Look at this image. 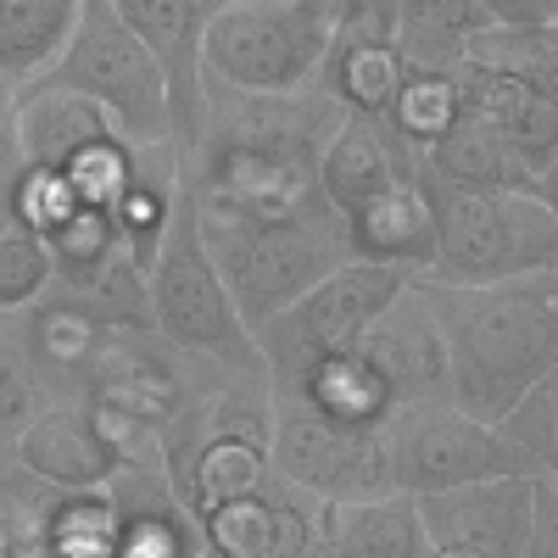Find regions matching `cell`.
Returning a JSON list of instances; mask_svg holds the SVG:
<instances>
[{
    "instance_id": "cell-1",
    "label": "cell",
    "mask_w": 558,
    "mask_h": 558,
    "mask_svg": "<svg viewBox=\"0 0 558 558\" xmlns=\"http://www.w3.org/2000/svg\"><path fill=\"white\" fill-rule=\"evenodd\" d=\"M341 129V112L307 96H223L207 89V118L179 157V191L196 218H286L318 196V157Z\"/></svg>"
},
{
    "instance_id": "cell-2",
    "label": "cell",
    "mask_w": 558,
    "mask_h": 558,
    "mask_svg": "<svg viewBox=\"0 0 558 558\" xmlns=\"http://www.w3.org/2000/svg\"><path fill=\"white\" fill-rule=\"evenodd\" d=\"M413 291L441 336L447 402L458 413L497 425L536 380L558 375V268L481 291L413 279Z\"/></svg>"
},
{
    "instance_id": "cell-3",
    "label": "cell",
    "mask_w": 558,
    "mask_h": 558,
    "mask_svg": "<svg viewBox=\"0 0 558 558\" xmlns=\"http://www.w3.org/2000/svg\"><path fill=\"white\" fill-rule=\"evenodd\" d=\"M196 235L246 330L268 324L336 268H347L341 218L324 202L286 218H196Z\"/></svg>"
},
{
    "instance_id": "cell-4",
    "label": "cell",
    "mask_w": 558,
    "mask_h": 558,
    "mask_svg": "<svg viewBox=\"0 0 558 558\" xmlns=\"http://www.w3.org/2000/svg\"><path fill=\"white\" fill-rule=\"evenodd\" d=\"M336 0H218L202 45V78L223 96H307L330 51Z\"/></svg>"
},
{
    "instance_id": "cell-5",
    "label": "cell",
    "mask_w": 558,
    "mask_h": 558,
    "mask_svg": "<svg viewBox=\"0 0 558 558\" xmlns=\"http://www.w3.org/2000/svg\"><path fill=\"white\" fill-rule=\"evenodd\" d=\"M418 191L436 213V257L425 286L481 291L558 268V202L514 191Z\"/></svg>"
},
{
    "instance_id": "cell-6",
    "label": "cell",
    "mask_w": 558,
    "mask_h": 558,
    "mask_svg": "<svg viewBox=\"0 0 558 558\" xmlns=\"http://www.w3.org/2000/svg\"><path fill=\"white\" fill-rule=\"evenodd\" d=\"M28 89H62V96L89 101L134 151L173 146L168 140V89L146 57V45L123 28L112 0H78V28L68 39L62 62Z\"/></svg>"
},
{
    "instance_id": "cell-7",
    "label": "cell",
    "mask_w": 558,
    "mask_h": 558,
    "mask_svg": "<svg viewBox=\"0 0 558 558\" xmlns=\"http://www.w3.org/2000/svg\"><path fill=\"white\" fill-rule=\"evenodd\" d=\"M146 302H151V330L173 352L213 363L223 375H268L252 347V330L241 324L235 302H229L223 279L196 235V213L184 202V191H179V207L168 223V241H162L157 263L146 268Z\"/></svg>"
},
{
    "instance_id": "cell-8",
    "label": "cell",
    "mask_w": 558,
    "mask_h": 558,
    "mask_svg": "<svg viewBox=\"0 0 558 558\" xmlns=\"http://www.w3.org/2000/svg\"><path fill=\"white\" fill-rule=\"evenodd\" d=\"M542 475L531 458H520L492 425L458 413L452 402H418L386 418V486L391 497H441L458 486Z\"/></svg>"
},
{
    "instance_id": "cell-9",
    "label": "cell",
    "mask_w": 558,
    "mask_h": 558,
    "mask_svg": "<svg viewBox=\"0 0 558 558\" xmlns=\"http://www.w3.org/2000/svg\"><path fill=\"white\" fill-rule=\"evenodd\" d=\"M413 279L391 274V268H363V263H347L336 268L324 286H313L302 302H291L286 313H274L268 324L252 330V347L268 368V391L291 386L296 375H307L313 363L336 357V352H352L357 336L375 324Z\"/></svg>"
},
{
    "instance_id": "cell-10",
    "label": "cell",
    "mask_w": 558,
    "mask_h": 558,
    "mask_svg": "<svg viewBox=\"0 0 558 558\" xmlns=\"http://www.w3.org/2000/svg\"><path fill=\"white\" fill-rule=\"evenodd\" d=\"M223 380H235V375L173 352L157 330H140V336L118 330V336H101L96 357H89L84 380H78V402H101L151 430H168L191 408H202Z\"/></svg>"
},
{
    "instance_id": "cell-11",
    "label": "cell",
    "mask_w": 558,
    "mask_h": 558,
    "mask_svg": "<svg viewBox=\"0 0 558 558\" xmlns=\"http://www.w3.org/2000/svg\"><path fill=\"white\" fill-rule=\"evenodd\" d=\"M268 470L286 486L318 497V502L391 497V486H386V425L380 430L330 425V418H318L296 402H274Z\"/></svg>"
},
{
    "instance_id": "cell-12",
    "label": "cell",
    "mask_w": 558,
    "mask_h": 558,
    "mask_svg": "<svg viewBox=\"0 0 558 558\" xmlns=\"http://www.w3.org/2000/svg\"><path fill=\"white\" fill-rule=\"evenodd\" d=\"M112 497L57 492L0 458V558H112Z\"/></svg>"
},
{
    "instance_id": "cell-13",
    "label": "cell",
    "mask_w": 558,
    "mask_h": 558,
    "mask_svg": "<svg viewBox=\"0 0 558 558\" xmlns=\"http://www.w3.org/2000/svg\"><path fill=\"white\" fill-rule=\"evenodd\" d=\"M402 84L397 51V0H336L330 51L318 62V96L341 118L380 123Z\"/></svg>"
},
{
    "instance_id": "cell-14",
    "label": "cell",
    "mask_w": 558,
    "mask_h": 558,
    "mask_svg": "<svg viewBox=\"0 0 558 558\" xmlns=\"http://www.w3.org/2000/svg\"><path fill=\"white\" fill-rule=\"evenodd\" d=\"M123 28L146 45V57L168 89V140L184 157L207 118V78H202V45L218 0H112Z\"/></svg>"
},
{
    "instance_id": "cell-15",
    "label": "cell",
    "mask_w": 558,
    "mask_h": 558,
    "mask_svg": "<svg viewBox=\"0 0 558 558\" xmlns=\"http://www.w3.org/2000/svg\"><path fill=\"white\" fill-rule=\"evenodd\" d=\"M352 352L363 357V368L386 391L391 413L418 408V402H447V352H441V336H436V324H430L413 286L368 324Z\"/></svg>"
},
{
    "instance_id": "cell-16",
    "label": "cell",
    "mask_w": 558,
    "mask_h": 558,
    "mask_svg": "<svg viewBox=\"0 0 558 558\" xmlns=\"http://www.w3.org/2000/svg\"><path fill=\"white\" fill-rule=\"evenodd\" d=\"M318 531H324V502L268 481L263 492L213 508L202 520L207 558H318Z\"/></svg>"
},
{
    "instance_id": "cell-17",
    "label": "cell",
    "mask_w": 558,
    "mask_h": 558,
    "mask_svg": "<svg viewBox=\"0 0 558 558\" xmlns=\"http://www.w3.org/2000/svg\"><path fill=\"white\" fill-rule=\"evenodd\" d=\"M531 492L536 475H508V481L458 486L441 497H418L413 508L430 547H475L486 558H520L531 525Z\"/></svg>"
},
{
    "instance_id": "cell-18",
    "label": "cell",
    "mask_w": 558,
    "mask_h": 558,
    "mask_svg": "<svg viewBox=\"0 0 558 558\" xmlns=\"http://www.w3.org/2000/svg\"><path fill=\"white\" fill-rule=\"evenodd\" d=\"M7 458L23 475L57 486V492H107L123 475V463L107 452V441L96 430H89L78 402H45L17 430Z\"/></svg>"
},
{
    "instance_id": "cell-19",
    "label": "cell",
    "mask_w": 558,
    "mask_h": 558,
    "mask_svg": "<svg viewBox=\"0 0 558 558\" xmlns=\"http://www.w3.org/2000/svg\"><path fill=\"white\" fill-rule=\"evenodd\" d=\"M341 235H347V263L425 279V268L436 257V213H430L425 191H418V179H408L397 191L363 202L357 213H347Z\"/></svg>"
},
{
    "instance_id": "cell-20",
    "label": "cell",
    "mask_w": 558,
    "mask_h": 558,
    "mask_svg": "<svg viewBox=\"0 0 558 558\" xmlns=\"http://www.w3.org/2000/svg\"><path fill=\"white\" fill-rule=\"evenodd\" d=\"M112 531L118 553L112 558H207L196 514L173 497L162 470H123L112 486Z\"/></svg>"
},
{
    "instance_id": "cell-21",
    "label": "cell",
    "mask_w": 558,
    "mask_h": 558,
    "mask_svg": "<svg viewBox=\"0 0 558 558\" xmlns=\"http://www.w3.org/2000/svg\"><path fill=\"white\" fill-rule=\"evenodd\" d=\"M413 179V157L391 140L386 123H363V118H341V129L330 134V146L318 157V196L336 218L357 213L363 202H375L397 184Z\"/></svg>"
},
{
    "instance_id": "cell-22",
    "label": "cell",
    "mask_w": 558,
    "mask_h": 558,
    "mask_svg": "<svg viewBox=\"0 0 558 558\" xmlns=\"http://www.w3.org/2000/svg\"><path fill=\"white\" fill-rule=\"evenodd\" d=\"M425 525L408 497H363L324 502L318 558H425Z\"/></svg>"
},
{
    "instance_id": "cell-23",
    "label": "cell",
    "mask_w": 558,
    "mask_h": 558,
    "mask_svg": "<svg viewBox=\"0 0 558 558\" xmlns=\"http://www.w3.org/2000/svg\"><path fill=\"white\" fill-rule=\"evenodd\" d=\"M17 140H23V162L34 173H62L73 157H84L101 140H118L112 123L62 89H23L17 96Z\"/></svg>"
},
{
    "instance_id": "cell-24",
    "label": "cell",
    "mask_w": 558,
    "mask_h": 558,
    "mask_svg": "<svg viewBox=\"0 0 558 558\" xmlns=\"http://www.w3.org/2000/svg\"><path fill=\"white\" fill-rule=\"evenodd\" d=\"M78 28V0H0V78L28 89L51 73Z\"/></svg>"
},
{
    "instance_id": "cell-25",
    "label": "cell",
    "mask_w": 558,
    "mask_h": 558,
    "mask_svg": "<svg viewBox=\"0 0 558 558\" xmlns=\"http://www.w3.org/2000/svg\"><path fill=\"white\" fill-rule=\"evenodd\" d=\"M486 0H397V51L408 68H458L463 45L486 34Z\"/></svg>"
},
{
    "instance_id": "cell-26",
    "label": "cell",
    "mask_w": 558,
    "mask_h": 558,
    "mask_svg": "<svg viewBox=\"0 0 558 558\" xmlns=\"http://www.w3.org/2000/svg\"><path fill=\"white\" fill-rule=\"evenodd\" d=\"M452 118H458V68L447 73V68H408L402 62V84L380 118L397 146L418 162L452 129Z\"/></svg>"
},
{
    "instance_id": "cell-27",
    "label": "cell",
    "mask_w": 558,
    "mask_h": 558,
    "mask_svg": "<svg viewBox=\"0 0 558 558\" xmlns=\"http://www.w3.org/2000/svg\"><path fill=\"white\" fill-rule=\"evenodd\" d=\"M470 73L486 78H508V84H525L536 96L558 101V34H508V28H486L463 45V62Z\"/></svg>"
},
{
    "instance_id": "cell-28",
    "label": "cell",
    "mask_w": 558,
    "mask_h": 558,
    "mask_svg": "<svg viewBox=\"0 0 558 558\" xmlns=\"http://www.w3.org/2000/svg\"><path fill=\"white\" fill-rule=\"evenodd\" d=\"M45 252H51V268H57V286H84V279H96L107 263L123 257L118 246V229L107 213L96 207H73L62 223L45 229Z\"/></svg>"
},
{
    "instance_id": "cell-29",
    "label": "cell",
    "mask_w": 558,
    "mask_h": 558,
    "mask_svg": "<svg viewBox=\"0 0 558 558\" xmlns=\"http://www.w3.org/2000/svg\"><path fill=\"white\" fill-rule=\"evenodd\" d=\"M57 286V268H51V252L34 229L12 223L0 235V318H23L28 307H39Z\"/></svg>"
},
{
    "instance_id": "cell-30",
    "label": "cell",
    "mask_w": 558,
    "mask_h": 558,
    "mask_svg": "<svg viewBox=\"0 0 558 558\" xmlns=\"http://www.w3.org/2000/svg\"><path fill=\"white\" fill-rule=\"evenodd\" d=\"M492 430L514 447L520 458H531L542 475H558V375L536 380Z\"/></svg>"
},
{
    "instance_id": "cell-31",
    "label": "cell",
    "mask_w": 558,
    "mask_h": 558,
    "mask_svg": "<svg viewBox=\"0 0 558 558\" xmlns=\"http://www.w3.org/2000/svg\"><path fill=\"white\" fill-rule=\"evenodd\" d=\"M45 402L51 397H45V386L34 380V368H28V357L17 347V318H0V458L12 452L17 430Z\"/></svg>"
},
{
    "instance_id": "cell-32",
    "label": "cell",
    "mask_w": 558,
    "mask_h": 558,
    "mask_svg": "<svg viewBox=\"0 0 558 558\" xmlns=\"http://www.w3.org/2000/svg\"><path fill=\"white\" fill-rule=\"evenodd\" d=\"M23 140H17V89L0 78V235L17 223V191H23Z\"/></svg>"
},
{
    "instance_id": "cell-33",
    "label": "cell",
    "mask_w": 558,
    "mask_h": 558,
    "mask_svg": "<svg viewBox=\"0 0 558 558\" xmlns=\"http://www.w3.org/2000/svg\"><path fill=\"white\" fill-rule=\"evenodd\" d=\"M520 558H558V475H536L531 492V525Z\"/></svg>"
},
{
    "instance_id": "cell-34",
    "label": "cell",
    "mask_w": 558,
    "mask_h": 558,
    "mask_svg": "<svg viewBox=\"0 0 558 558\" xmlns=\"http://www.w3.org/2000/svg\"><path fill=\"white\" fill-rule=\"evenodd\" d=\"M486 23L508 34H558V0H486Z\"/></svg>"
},
{
    "instance_id": "cell-35",
    "label": "cell",
    "mask_w": 558,
    "mask_h": 558,
    "mask_svg": "<svg viewBox=\"0 0 558 558\" xmlns=\"http://www.w3.org/2000/svg\"><path fill=\"white\" fill-rule=\"evenodd\" d=\"M425 558H486V553H475V547H430Z\"/></svg>"
}]
</instances>
